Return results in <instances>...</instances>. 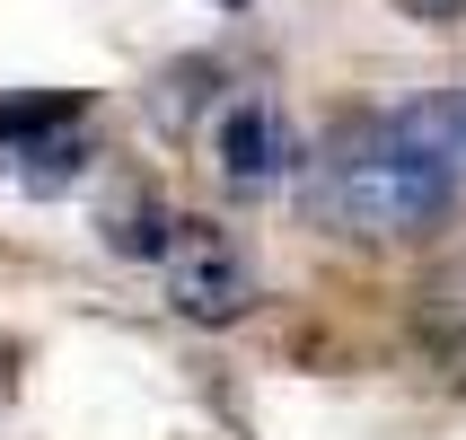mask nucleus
<instances>
[{
    "label": "nucleus",
    "mask_w": 466,
    "mask_h": 440,
    "mask_svg": "<svg viewBox=\"0 0 466 440\" xmlns=\"http://www.w3.org/2000/svg\"><path fill=\"white\" fill-rule=\"evenodd\" d=\"M317 203L335 211L352 238H414V230H431V220H449L458 168H449L441 141H422V132L405 124V132H379L361 150H343L335 168H326V194H317Z\"/></svg>",
    "instance_id": "nucleus-1"
},
{
    "label": "nucleus",
    "mask_w": 466,
    "mask_h": 440,
    "mask_svg": "<svg viewBox=\"0 0 466 440\" xmlns=\"http://www.w3.org/2000/svg\"><path fill=\"white\" fill-rule=\"evenodd\" d=\"M167 300H177V317H194V326H238V317H247L256 264L238 256V238L220 230V220H177V238H167Z\"/></svg>",
    "instance_id": "nucleus-2"
},
{
    "label": "nucleus",
    "mask_w": 466,
    "mask_h": 440,
    "mask_svg": "<svg viewBox=\"0 0 466 440\" xmlns=\"http://www.w3.org/2000/svg\"><path fill=\"white\" fill-rule=\"evenodd\" d=\"M290 159H299V132L282 124V106H229V124H220V177L229 185H282Z\"/></svg>",
    "instance_id": "nucleus-3"
},
{
    "label": "nucleus",
    "mask_w": 466,
    "mask_h": 440,
    "mask_svg": "<svg viewBox=\"0 0 466 440\" xmlns=\"http://www.w3.org/2000/svg\"><path fill=\"white\" fill-rule=\"evenodd\" d=\"M79 159H88L79 141H26V150H18V177H26V185H62Z\"/></svg>",
    "instance_id": "nucleus-4"
},
{
    "label": "nucleus",
    "mask_w": 466,
    "mask_h": 440,
    "mask_svg": "<svg viewBox=\"0 0 466 440\" xmlns=\"http://www.w3.org/2000/svg\"><path fill=\"white\" fill-rule=\"evenodd\" d=\"M71 97H26V106H0V132H26V124H62Z\"/></svg>",
    "instance_id": "nucleus-5"
},
{
    "label": "nucleus",
    "mask_w": 466,
    "mask_h": 440,
    "mask_svg": "<svg viewBox=\"0 0 466 440\" xmlns=\"http://www.w3.org/2000/svg\"><path fill=\"white\" fill-rule=\"evenodd\" d=\"M405 9H414V18H431V26H441V18H458L466 0H405Z\"/></svg>",
    "instance_id": "nucleus-6"
}]
</instances>
